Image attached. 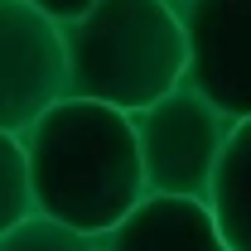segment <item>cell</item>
I'll return each mask as SVG.
<instances>
[{"label": "cell", "instance_id": "cell-3", "mask_svg": "<svg viewBox=\"0 0 251 251\" xmlns=\"http://www.w3.org/2000/svg\"><path fill=\"white\" fill-rule=\"evenodd\" d=\"M140 159H145V184L150 193H174V198H213L222 150L237 130V116L213 106L198 87H174L155 106L130 111Z\"/></svg>", "mask_w": 251, "mask_h": 251}, {"label": "cell", "instance_id": "cell-8", "mask_svg": "<svg viewBox=\"0 0 251 251\" xmlns=\"http://www.w3.org/2000/svg\"><path fill=\"white\" fill-rule=\"evenodd\" d=\"M0 174H5V193H0V232L20 227V222L39 218V188H34V164L20 135L0 130Z\"/></svg>", "mask_w": 251, "mask_h": 251}, {"label": "cell", "instance_id": "cell-6", "mask_svg": "<svg viewBox=\"0 0 251 251\" xmlns=\"http://www.w3.org/2000/svg\"><path fill=\"white\" fill-rule=\"evenodd\" d=\"M101 251H232L203 198L150 193L126 222L101 232Z\"/></svg>", "mask_w": 251, "mask_h": 251}, {"label": "cell", "instance_id": "cell-7", "mask_svg": "<svg viewBox=\"0 0 251 251\" xmlns=\"http://www.w3.org/2000/svg\"><path fill=\"white\" fill-rule=\"evenodd\" d=\"M208 208H213V218H218L227 247L232 251H251V116L237 121L227 150H222Z\"/></svg>", "mask_w": 251, "mask_h": 251}, {"label": "cell", "instance_id": "cell-10", "mask_svg": "<svg viewBox=\"0 0 251 251\" xmlns=\"http://www.w3.org/2000/svg\"><path fill=\"white\" fill-rule=\"evenodd\" d=\"M34 10H44V15H53L58 25H68V20H77V15H87L97 0H29Z\"/></svg>", "mask_w": 251, "mask_h": 251}, {"label": "cell", "instance_id": "cell-5", "mask_svg": "<svg viewBox=\"0 0 251 251\" xmlns=\"http://www.w3.org/2000/svg\"><path fill=\"white\" fill-rule=\"evenodd\" d=\"M188 29V87L222 106L227 116H251V0H193Z\"/></svg>", "mask_w": 251, "mask_h": 251}, {"label": "cell", "instance_id": "cell-1", "mask_svg": "<svg viewBox=\"0 0 251 251\" xmlns=\"http://www.w3.org/2000/svg\"><path fill=\"white\" fill-rule=\"evenodd\" d=\"M20 140L34 164L39 218L101 237L150 198L135 121L121 106L68 97Z\"/></svg>", "mask_w": 251, "mask_h": 251}, {"label": "cell", "instance_id": "cell-2", "mask_svg": "<svg viewBox=\"0 0 251 251\" xmlns=\"http://www.w3.org/2000/svg\"><path fill=\"white\" fill-rule=\"evenodd\" d=\"M73 97L145 111L188 77L184 15L164 0H97L63 25Z\"/></svg>", "mask_w": 251, "mask_h": 251}, {"label": "cell", "instance_id": "cell-11", "mask_svg": "<svg viewBox=\"0 0 251 251\" xmlns=\"http://www.w3.org/2000/svg\"><path fill=\"white\" fill-rule=\"evenodd\" d=\"M164 5H169V10H179V15H184L188 5H193V0H164Z\"/></svg>", "mask_w": 251, "mask_h": 251}, {"label": "cell", "instance_id": "cell-9", "mask_svg": "<svg viewBox=\"0 0 251 251\" xmlns=\"http://www.w3.org/2000/svg\"><path fill=\"white\" fill-rule=\"evenodd\" d=\"M0 251H101V237L63 227L53 218H29L10 232H0Z\"/></svg>", "mask_w": 251, "mask_h": 251}, {"label": "cell", "instance_id": "cell-4", "mask_svg": "<svg viewBox=\"0 0 251 251\" xmlns=\"http://www.w3.org/2000/svg\"><path fill=\"white\" fill-rule=\"evenodd\" d=\"M0 130L25 135L44 111L73 97L68 39L58 20L29 0H0Z\"/></svg>", "mask_w": 251, "mask_h": 251}]
</instances>
